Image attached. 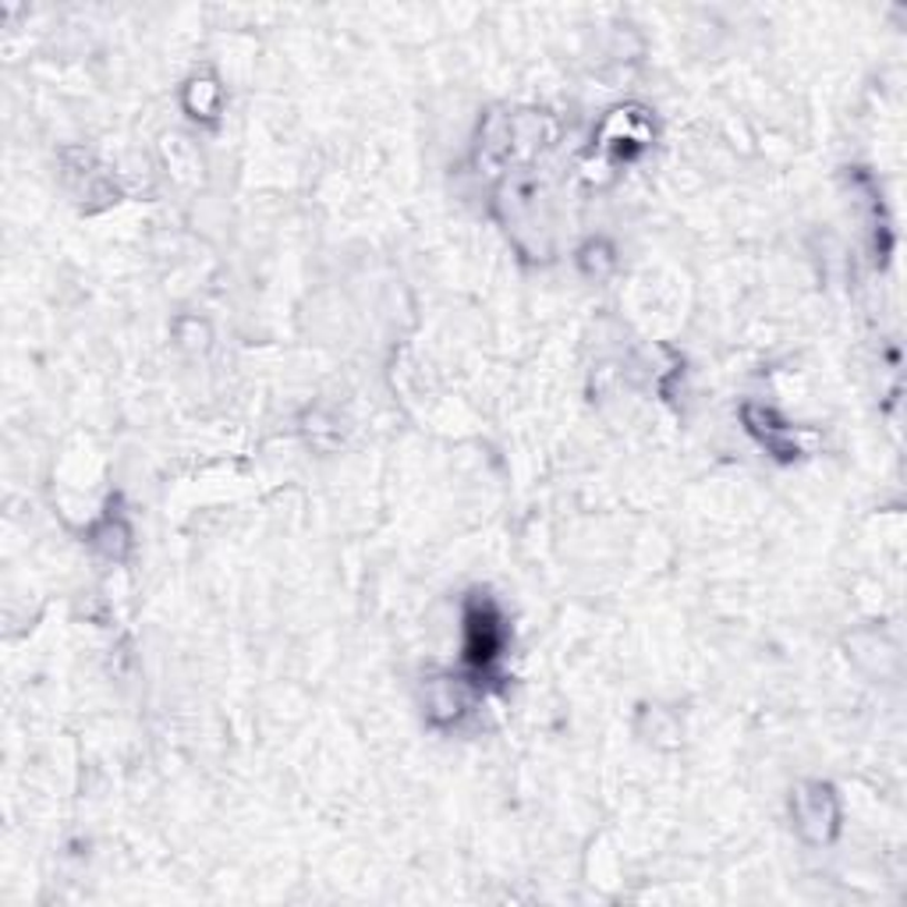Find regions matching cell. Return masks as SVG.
<instances>
[{"label":"cell","mask_w":907,"mask_h":907,"mask_svg":"<svg viewBox=\"0 0 907 907\" xmlns=\"http://www.w3.org/2000/svg\"><path fill=\"white\" fill-rule=\"evenodd\" d=\"M805 798L811 801V811L798 805V819H801V829H805V834H811V826H819V829H816V840H826L829 834H826V829H823V823H826L829 829H834V823H837V811H834V798H829V790H826V787H811V790H805Z\"/></svg>","instance_id":"2"},{"label":"cell","mask_w":907,"mask_h":907,"mask_svg":"<svg viewBox=\"0 0 907 907\" xmlns=\"http://www.w3.org/2000/svg\"><path fill=\"white\" fill-rule=\"evenodd\" d=\"M500 646H504V628H500V617L494 614V607H479V602H471L468 610V659L479 667H489L494 659L500 656Z\"/></svg>","instance_id":"1"}]
</instances>
